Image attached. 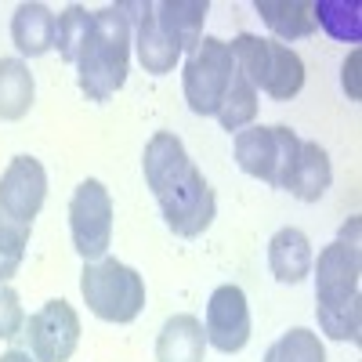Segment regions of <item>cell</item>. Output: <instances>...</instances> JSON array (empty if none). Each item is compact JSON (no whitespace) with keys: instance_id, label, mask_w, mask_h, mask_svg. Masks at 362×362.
Returning <instances> with one entry per match:
<instances>
[{"instance_id":"cell-19","label":"cell","mask_w":362,"mask_h":362,"mask_svg":"<svg viewBox=\"0 0 362 362\" xmlns=\"http://www.w3.org/2000/svg\"><path fill=\"white\" fill-rule=\"evenodd\" d=\"M37 102V80L22 58H0V119H22Z\"/></svg>"},{"instance_id":"cell-5","label":"cell","mask_w":362,"mask_h":362,"mask_svg":"<svg viewBox=\"0 0 362 362\" xmlns=\"http://www.w3.org/2000/svg\"><path fill=\"white\" fill-rule=\"evenodd\" d=\"M69 235L76 254L87 261H102L109 257L112 243V196L98 177H87L73 189L69 199Z\"/></svg>"},{"instance_id":"cell-25","label":"cell","mask_w":362,"mask_h":362,"mask_svg":"<svg viewBox=\"0 0 362 362\" xmlns=\"http://www.w3.org/2000/svg\"><path fill=\"white\" fill-rule=\"evenodd\" d=\"M319 315V329L329 341H351L358 344V329H362V297L348 300V305H329V308H315Z\"/></svg>"},{"instance_id":"cell-21","label":"cell","mask_w":362,"mask_h":362,"mask_svg":"<svg viewBox=\"0 0 362 362\" xmlns=\"http://www.w3.org/2000/svg\"><path fill=\"white\" fill-rule=\"evenodd\" d=\"M312 18L341 44L362 40V4L358 0H312Z\"/></svg>"},{"instance_id":"cell-11","label":"cell","mask_w":362,"mask_h":362,"mask_svg":"<svg viewBox=\"0 0 362 362\" xmlns=\"http://www.w3.org/2000/svg\"><path fill=\"white\" fill-rule=\"evenodd\" d=\"M189 167H192V160H189V153H185V145H181L177 134L156 131L153 138H148L145 156H141V170H145V185L153 189V196H160L167 185H174Z\"/></svg>"},{"instance_id":"cell-7","label":"cell","mask_w":362,"mask_h":362,"mask_svg":"<svg viewBox=\"0 0 362 362\" xmlns=\"http://www.w3.org/2000/svg\"><path fill=\"white\" fill-rule=\"evenodd\" d=\"M25 341L33 362H69L80 344V315L69 300L54 297L25 319Z\"/></svg>"},{"instance_id":"cell-13","label":"cell","mask_w":362,"mask_h":362,"mask_svg":"<svg viewBox=\"0 0 362 362\" xmlns=\"http://www.w3.org/2000/svg\"><path fill=\"white\" fill-rule=\"evenodd\" d=\"M210 15L206 0H163L156 4V22L163 29V37L181 51V54H192L203 40V22Z\"/></svg>"},{"instance_id":"cell-24","label":"cell","mask_w":362,"mask_h":362,"mask_svg":"<svg viewBox=\"0 0 362 362\" xmlns=\"http://www.w3.org/2000/svg\"><path fill=\"white\" fill-rule=\"evenodd\" d=\"M264 362H326V348L319 334H312L305 326H293L264 351Z\"/></svg>"},{"instance_id":"cell-12","label":"cell","mask_w":362,"mask_h":362,"mask_svg":"<svg viewBox=\"0 0 362 362\" xmlns=\"http://www.w3.org/2000/svg\"><path fill=\"white\" fill-rule=\"evenodd\" d=\"M312 243H308V235L286 225L279 228L276 235L268 239V268H272V276H276L279 283L286 286H297V283H305L312 276Z\"/></svg>"},{"instance_id":"cell-4","label":"cell","mask_w":362,"mask_h":362,"mask_svg":"<svg viewBox=\"0 0 362 362\" xmlns=\"http://www.w3.org/2000/svg\"><path fill=\"white\" fill-rule=\"evenodd\" d=\"M235 76V58L228 51V40L221 37H203L199 47L189 54L181 87H185V102L196 116H214L221 98L228 95Z\"/></svg>"},{"instance_id":"cell-15","label":"cell","mask_w":362,"mask_h":362,"mask_svg":"<svg viewBox=\"0 0 362 362\" xmlns=\"http://www.w3.org/2000/svg\"><path fill=\"white\" fill-rule=\"evenodd\" d=\"M134 51H138L141 69H145V73H153V76L174 73V66L181 62V51L163 37V29H160V22H156V4H141V8H138Z\"/></svg>"},{"instance_id":"cell-16","label":"cell","mask_w":362,"mask_h":362,"mask_svg":"<svg viewBox=\"0 0 362 362\" xmlns=\"http://www.w3.org/2000/svg\"><path fill=\"white\" fill-rule=\"evenodd\" d=\"M206 334L196 315H170L156 337V362H203Z\"/></svg>"},{"instance_id":"cell-30","label":"cell","mask_w":362,"mask_h":362,"mask_svg":"<svg viewBox=\"0 0 362 362\" xmlns=\"http://www.w3.org/2000/svg\"><path fill=\"white\" fill-rule=\"evenodd\" d=\"M0 362H33V355H29V351H22V348H11V351H4V355H0Z\"/></svg>"},{"instance_id":"cell-27","label":"cell","mask_w":362,"mask_h":362,"mask_svg":"<svg viewBox=\"0 0 362 362\" xmlns=\"http://www.w3.org/2000/svg\"><path fill=\"white\" fill-rule=\"evenodd\" d=\"M25 329V312H22V300L18 293L0 283V341H15Z\"/></svg>"},{"instance_id":"cell-23","label":"cell","mask_w":362,"mask_h":362,"mask_svg":"<svg viewBox=\"0 0 362 362\" xmlns=\"http://www.w3.org/2000/svg\"><path fill=\"white\" fill-rule=\"evenodd\" d=\"M90 22H95V11H87L80 4H69L54 18V51H58L62 62L76 66V54H80V47H83V40L90 33Z\"/></svg>"},{"instance_id":"cell-28","label":"cell","mask_w":362,"mask_h":362,"mask_svg":"<svg viewBox=\"0 0 362 362\" xmlns=\"http://www.w3.org/2000/svg\"><path fill=\"white\" fill-rule=\"evenodd\" d=\"M355 73H358V51H351V58L344 62V87L351 83V98H358V90H355Z\"/></svg>"},{"instance_id":"cell-18","label":"cell","mask_w":362,"mask_h":362,"mask_svg":"<svg viewBox=\"0 0 362 362\" xmlns=\"http://www.w3.org/2000/svg\"><path fill=\"white\" fill-rule=\"evenodd\" d=\"M254 11L264 18V25L276 33L279 44H290V40L315 33L312 0H257Z\"/></svg>"},{"instance_id":"cell-9","label":"cell","mask_w":362,"mask_h":362,"mask_svg":"<svg viewBox=\"0 0 362 362\" xmlns=\"http://www.w3.org/2000/svg\"><path fill=\"white\" fill-rule=\"evenodd\" d=\"M44 199H47V170L40 160L33 156H15L8 163V170L0 174V210L25 225V228H33L37 214L44 210Z\"/></svg>"},{"instance_id":"cell-6","label":"cell","mask_w":362,"mask_h":362,"mask_svg":"<svg viewBox=\"0 0 362 362\" xmlns=\"http://www.w3.org/2000/svg\"><path fill=\"white\" fill-rule=\"evenodd\" d=\"M156 203H160V214H163L167 228L181 239L203 235L210 225H214V214H218L214 189H210V181L203 177V170L196 163L181 174L174 185H167L156 196Z\"/></svg>"},{"instance_id":"cell-22","label":"cell","mask_w":362,"mask_h":362,"mask_svg":"<svg viewBox=\"0 0 362 362\" xmlns=\"http://www.w3.org/2000/svg\"><path fill=\"white\" fill-rule=\"evenodd\" d=\"M218 124L232 134H239L243 127H250L254 119H257V90L250 87V80L247 76H239V69H235V76H232V87H228V95L221 98V105H218Z\"/></svg>"},{"instance_id":"cell-29","label":"cell","mask_w":362,"mask_h":362,"mask_svg":"<svg viewBox=\"0 0 362 362\" xmlns=\"http://www.w3.org/2000/svg\"><path fill=\"white\" fill-rule=\"evenodd\" d=\"M341 243H348V247L358 250V218H348V221H344V228H341Z\"/></svg>"},{"instance_id":"cell-2","label":"cell","mask_w":362,"mask_h":362,"mask_svg":"<svg viewBox=\"0 0 362 362\" xmlns=\"http://www.w3.org/2000/svg\"><path fill=\"white\" fill-rule=\"evenodd\" d=\"M80 293H83V305L102 322L127 326L145 308V276L116 257L87 261L80 272Z\"/></svg>"},{"instance_id":"cell-20","label":"cell","mask_w":362,"mask_h":362,"mask_svg":"<svg viewBox=\"0 0 362 362\" xmlns=\"http://www.w3.org/2000/svg\"><path fill=\"white\" fill-rule=\"evenodd\" d=\"M305 87V62L290 44L272 40V58H268V80H264V95L276 102H290L300 95Z\"/></svg>"},{"instance_id":"cell-3","label":"cell","mask_w":362,"mask_h":362,"mask_svg":"<svg viewBox=\"0 0 362 362\" xmlns=\"http://www.w3.org/2000/svg\"><path fill=\"white\" fill-rule=\"evenodd\" d=\"M297 153H300V138L286 124H250L235 134L239 170L264 181L272 189H286Z\"/></svg>"},{"instance_id":"cell-10","label":"cell","mask_w":362,"mask_h":362,"mask_svg":"<svg viewBox=\"0 0 362 362\" xmlns=\"http://www.w3.org/2000/svg\"><path fill=\"white\" fill-rule=\"evenodd\" d=\"M315 272V308H329V305H348L358 300V276H362V257L355 247L348 243H329L322 247L319 261H312Z\"/></svg>"},{"instance_id":"cell-26","label":"cell","mask_w":362,"mask_h":362,"mask_svg":"<svg viewBox=\"0 0 362 362\" xmlns=\"http://www.w3.org/2000/svg\"><path fill=\"white\" fill-rule=\"evenodd\" d=\"M29 232L33 228L11 221L4 210H0V283H11V276L22 268L25 247H29Z\"/></svg>"},{"instance_id":"cell-14","label":"cell","mask_w":362,"mask_h":362,"mask_svg":"<svg viewBox=\"0 0 362 362\" xmlns=\"http://www.w3.org/2000/svg\"><path fill=\"white\" fill-rule=\"evenodd\" d=\"M334 181V167H329V156L319 141H300L297 163L286 177V192L297 196L300 203H319Z\"/></svg>"},{"instance_id":"cell-17","label":"cell","mask_w":362,"mask_h":362,"mask_svg":"<svg viewBox=\"0 0 362 362\" xmlns=\"http://www.w3.org/2000/svg\"><path fill=\"white\" fill-rule=\"evenodd\" d=\"M11 44L22 58H40L54 47V11L47 4H18L11 15Z\"/></svg>"},{"instance_id":"cell-8","label":"cell","mask_w":362,"mask_h":362,"mask_svg":"<svg viewBox=\"0 0 362 362\" xmlns=\"http://www.w3.org/2000/svg\"><path fill=\"white\" fill-rule=\"evenodd\" d=\"M206 348H218L221 355H235L250 344V305L247 293L235 283H225L206 300Z\"/></svg>"},{"instance_id":"cell-1","label":"cell","mask_w":362,"mask_h":362,"mask_svg":"<svg viewBox=\"0 0 362 362\" xmlns=\"http://www.w3.org/2000/svg\"><path fill=\"white\" fill-rule=\"evenodd\" d=\"M131 47H134V33H131L127 8L112 4L95 11L90 33L76 54V83L90 102H109L127 83Z\"/></svg>"}]
</instances>
